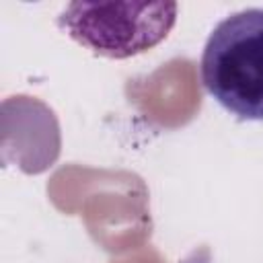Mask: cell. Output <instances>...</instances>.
<instances>
[{
    "label": "cell",
    "instance_id": "6da1fadb",
    "mask_svg": "<svg viewBox=\"0 0 263 263\" xmlns=\"http://www.w3.org/2000/svg\"><path fill=\"white\" fill-rule=\"evenodd\" d=\"M205 90L242 121H263V8L220 21L201 53Z\"/></svg>",
    "mask_w": 263,
    "mask_h": 263
},
{
    "label": "cell",
    "instance_id": "7a4b0ae2",
    "mask_svg": "<svg viewBox=\"0 0 263 263\" xmlns=\"http://www.w3.org/2000/svg\"><path fill=\"white\" fill-rule=\"evenodd\" d=\"M177 21L173 2H72L58 25L76 43L105 58H132L158 45Z\"/></svg>",
    "mask_w": 263,
    "mask_h": 263
}]
</instances>
